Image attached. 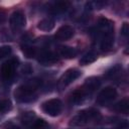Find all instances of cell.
Masks as SVG:
<instances>
[{"label":"cell","instance_id":"cell-1","mask_svg":"<svg viewBox=\"0 0 129 129\" xmlns=\"http://www.w3.org/2000/svg\"><path fill=\"white\" fill-rule=\"evenodd\" d=\"M41 80L34 78L29 80L25 84L19 86L15 91V98L19 102H29L32 101L35 97V92L41 86Z\"/></svg>","mask_w":129,"mask_h":129},{"label":"cell","instance_id":"cell-2","mask_svg":"<svg viewBox=\"0 0 129 129\" xmlns=\"http://www.w3.org/2000/svg\"><path fill=\"white\" fill-rule=\"evenodd\" d=\"M101 118V114L96 109H87L79 112L75 117H73L70 121V126L73 127H79L84 126L92 121H98Z\"/></svg>","mask_w":129,"mask_h":129},{"label":"cell","instance_id":"cell-3","mask_svg":"<svg viewBox=\"0 0 129 129\" xmlns=\"http://www.w3.org/2000/svg\"><path fill=\"white\" fill-rule=\"evenodd\" d=\"M41 109L48 116L55 117L60 114L62 110V103L59 99H50L42 103Z\"/></svg>","mask_w":129,"mask_h":129},{"label":"cell","instance_id":"cell-4","mask_svg":"<svg viewBox=\"0 0 129 129\" xmlns=\"http://www.w3.org/2000/svg\"><path fill=\"white\" fill-rule=\"evenodd\" d=\"M18 66V59L17 58H10L2 63L0 68V74L4 80H10L13 78L15 74V69Z\"/></svg>","mask_w":129,"mask_h":129},{"label":"cell","instance_id":"cell-5","mask_svg":"<svg viewBox=\"0 0 129 129\" xmlns=\"http://www.w3.org/2000/svg\"><path fill=\"white\" fill-rule=\"evenodd\" d=\"M9 23H10V26L13 31H18V30L22 29L26 24V19H25L24 13L20 10L14 11L10 15Z\"/></svg>","mask_w":129,"mask_h":129},{"label":"cell","instance_id":"cell-6","mask_svg":"<svg viewBox=\"0 0 129 129\" xmlns=\"http://www.w3.org/2000/svg\"><path fill=\"white\" fill-rule=\"evenodd\" d=\"M116 96H117V91L114 88L106 87L105 89H103L99 93V95H98V97L96 99V103L101 105V106H104L107 103L113 101L116 98Z\"/></svg>","mask_w":129,"mask_h":129},{"label":"cell","instance_id":"cell-7","mask_svg":"<svg viewBox=\"0 0 129 129\" xmlns=\"http://www.w3.org/2000/svg\"><path fill=\"white\" fill-rule=\"evenodd\" d=\"M82 75V73L77 70V69H70L68 70L60 78L59 80V85L61 87H67L70 84H72L73 82H75L78 78H80Z\"/></svg>","mask_w":129,"mask_h":129},{"label":"cell","instance_id":"cell-8","mask_svg":"<svg viewBox=\"0 0 129 129\" xmlns=\"http://www.w3.org/2000/svg\"><path fill=\"white\" fill-rule=\"evenodd\" d=\"M74 33H75V30L72 26L70 25H62L60 26L57 30H56V33H55V38L57 40H68L70 38H72L74 36Z\"/></svg>","mask_w":129,"mask_h":129},{"label":"cell","instance_id":"cell-9","mask_svg":"<svg viewBox=\"0 0 129 129\" xmlns=\"http://www.w3.org/2000/svg\"><path fill=\"white\" fill-rule=\"evenodd\" d=\"M101 86V81L99 78L97 77H90L88 79H86L85 83H84V90L87 93H93L96 90H98Z\"/></svg>","mask_w":129,"mask_h":129},{"label":"cell","instance_id":"cell-10","mask_svg":"<svg viewBox=\"0 0 129 129\" xmlns=\"http://www.w3.org/2000/svg\"><path fill=\"white\" fill-rule=\"evenodd\" d=\"M38 61L40 63H42L43 66H50L57 61V55L55 53H53L52 51L46 50V51H43L42 53H40V55L38 57Z\"/></svg>","mask_w":129,"mask_h":129},{"label":"cell","instance_id":"cell-11","mask_svg":"<svg viewBox=\"0 0 129 129\" xmlns=\"http://www.w3.org/2000/svg\"><path fill=\"white\" fill-rule=\"evenodd\" d=\"M98 28L100 31L103 32V34L111 33L114 31V24L111 20L105 17H100L98 20Z\"/></svg>","mask_w":129,"mask_h":129},{"label":"cell","instance_id":"cell-12","mask_svg":"<svg viewBox=\"0 0 129 129\" xmlns=\"http://www.w3.org/2000/svg\"><path fill=\"white\" fill-rule=\"evenodd\" d=\"M114 44V32L103 34V38L100 42V47L102 50H109Z\"/></svg>","mask_w":129,"mask_h":129},{"label":"cell","instance_id":"cell-13","mask_svg":"<svg viewBox=\"0 0 129 129\" xmlns=\"http://www.w3.org/2000/svg\"><path fill=\"white\" fill-rule=\"evenodd\" d=\"M87 95H88V93L84 89H78L72 94V97H71L72 102L75 104L83 103L87 99Z\"/></svg>","mask_w":129,"mask_h":129},{"label":"cell","instance_id":"cell-14","mask_svg":"<svg viewBox=\"0 0 129 129\" xmlns=\"http://www.w3.org/2000/svg\"><path fill=\"white\" fill-rule=\"evenodd\" d=\"M58 50H59L60 55L62 57H64V58H68V59L74 58L77 55V50L74 47H71V46L60 45L59 48H58Z\"/></svg>","mask_w":129,"mask_h":129},{"label":"cell","instance_id":"cell-15","mask_svg":"<svg viewBox=\"0 0 129 129\" xmlns=\"http://www.w3.org/2000/svg\"><path fill=\"white\" fill-rule=\"evenodd\" d=\"M54 27V20L51 18H44L37 23V28L42 31H50Z\"/></svg>","mask_w":129,"mask_h":129},{"label":"cell","instance_id":"cell-16","mask_svg":"<svg viewBox=\"0 0 129 129\" xmlns=\"http://www.w3.org/2000/svg\"><path fill=\"white\" fill-rule=\"evenodd\" d=\"M114 110L119 112V113H123V114H128L129 112V101L127 98L122 99L121 101H119L118 103H116L114 105Z\"/></svg>","mask_w":129,"mask_h":129},{"label":"cell","instance_id":"cell-17","mask_svg":"<svg viewBox=\"0 0 129 129\" xmlns=\"http://www.w3.org/2000/svg\"><path fill=\"white\" fill-rule=\"evenodd\" d=\"M71 3L68 1H56L52 4V7L50 8L54 13H60L66 11L70 7Z\"/></svg>","mask_w":129,"mask_h":129},{"label":"cell","instance_id":"cell-18","mask_svg":"<svg viewBox=\"0 0 129 129\" xmlns=\"http://www.w3.org/2000/svg\"><path fill=\"white\" fill-rule=\"evenodd\" d=\"M28 129H50L49 124L44 121L43 119H38L36 118L28 127Z\"/></svg>","mask_w":129,"mask_h":129},{"label":"cell","instance_id":"cell-19","mask_svg":"<svg viewBox=\"0 0 129 129\" xmlns=\"http://www.w3.org/2000/svg\"><path fill=\"white\" fill-rule=\"evenodd\" d=\"M35 119H36V116H35L33 111H27V112H24L21 115V122L26 127H28Z\"/></svg>","mask_w":129,"mask_h":129},{"label":"cell","instance_id":"cell-20","mask_svg":"<svg viewBox=\"0 0 129 129\" xmlns=\"http://www.w3.org/2000/svg\"><path fill=\"white\" fill-rule=\"evenodd\" d=\"M96 59H97V53L94 51H89L82 56V58L80 59V63L82 66H87L94 62Z\"/></svg>","mask_w":129,"mask_h":129},{"label":"cell","instance_id":"cell-21","mask_svg":"<svg viewBox=\"0 0 129 129\" xmlns=\"http://www.w3.org/2000/svg\"><path fill=\"white\" fill-rule=\"evenodd\" d=\"M21 50H22L23 54L28 58H32L36 55V49L33 46H30L28 44H22L21 45Z\"/></svg>","mask_w":129,"mask_h":129},{"label":"cell","instance_id":"cell-22","mask_svg":"<svg viewBox=\"0 0 129 129\" xmlns=\"http://www.w3.org/2000/svg\"><path fill=\"white\" fill-rule=\"evenodd\" d=\"M121 70H122V67L120 64H116V66L112 67L110 70H108L105 76H106V78H114L121 73Z\"/></svg>","mask_w":129,"mask_h":129},{"label":"cell","instance_id":"cell-23","mask_svg":"<svg viewBox=\"0 0 129 129\" xmlns=\"http://www.w3.org/2000/svg\"><path fill=\"white\" fill-rule=\"evenodd\" d=\"M12 109V104L8 99L0 100V113H6Z\"/></svg>","mask_w":129,"mask_h":129},{"label":"cell","instance_id":"cell-24","mask_svg":"<svg viewBox=\"0 0 129 129\" xmlns=\"http://www.w3.org/2000/svg\"><path fill=\"white\" fill-rule=\"evenodd\" d=\"M11 51H12V49L9 45H4V46L0 47V59L5 56H8L11 53Z\"/></svg>","mask_w":129,"mask_h":129},{"label":"cell","instance_id":"cell-25","mask_svg":"<svg viewBox=\"0 0 129 129\" xmlns=\"http://www.w3.org/2000/svg\"><path fill=\"white\" fill-rule=\"evenodd\" d=\"M121 34L123 36H125V37L128 36V34H129V25H128L127 22H124L123 23V25L121 27Z\"/></svg>","mask_w":129,"mask_h":129},{"label":"cell","instance_id":"cell-26","mask_svg":"<svg viewBox=\"0 0 129 129\" xmlns=\"http://www.w3.org/2000/svg\"><path fill=\"white\" fill-rule=\"evenodd\" d=\"M22 71H23V72H24L25 74H30L32 70H31V68H30V66H29L28 63H26V64H25V66L23 67V69H22Z\"/></svg>","mask_w":129,"mask_h":129},{"label":"cell","instance_id":"cell-27","mask_svg":"<svg viewBox=\"0 0 129 129\" xmlns=\"http://www.w3.org/2000/svg\"><path fill=\"white\" fill-rule=\"evenodd\" d=\"M6 129H19V128H18L17 126L13 125V124H9V125L6 126Z\"/></svg>","mask_w":129,"mask_h":129}]
</instances>
